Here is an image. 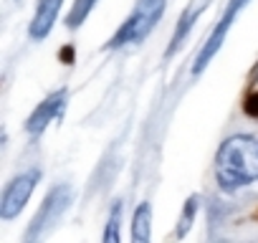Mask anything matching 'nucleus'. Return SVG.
Masks as SVG:
<instances>
[{
  "instance_id": "20e7f679",
  "label": "nucleus",
  "mask_w": 258,
  "mask_h": 243,
  "mask_svg": "<svg viewBox=\"0 0 258 243\" xmlns=\"http://www.w3.org/2000/svg\"><path fill=\"white\" fill-rule=\"evenodd\" d=\"M248 3V0H230V6H228V11H225V16H223V21L215 26V31L210 33V38H208V43L203 46V51L198 53V61H195V74H200L208 64H210V58L218 53V48H220V43H223V38H225V33H228V28H230V23H233V18L238 16V11L243 8Z\"/></svg>"
},
{
  "instance_id": "9b49d317",
  "label": "nucleus",
  "mask_w": 258,
  "mask_h": 243,
  "mask_svg": "<svg viewBox=\"0 0 258 243\" xmlns=\"http://www.w3.org/2000/svg\"><path fill=\"white\" fill-rule=\"evenodd\" d=\"M94 3H96V0H76L74 8H71V13H69V18H66V26H69L71 31H74V28H79V26L89 18V13H91Z\"/></svg>"
},
{
  "instance_id": "ddd939ff",
  "label": "nucleus",
  "mask_w": 258,
  "mask_h": 243,
  "mask_svg": "<svg viewBox=\"0 0 258 243\" xmlns=\"http://www.w3.org/2000/svg\"><path fill=\"white\" fill-rule=\"evenodd\" d=\"M243 109L248 116H258V94H248V99L243 101Z\"/></svg>"
},
{
  "instance_id": "9d476101",
  "label": "nucleus",
  "mask_w": 258,
  "mask_h": 243,
  "mask_svg": "<svg viewBox=\"0 0 258 243\" xmlns=\"http://www.w3.org/2000/svg\"><path fill=\"white\" fill-rule=\"evenodd\" d=\"M119 223H121V200H119V203L111 208V213H109V220H106V228H104V238H101V243H121Z\"/></svg>"
},
{
  "instance_id": "1a4fd4ad",
  "label": "nucleus",
  "mask_w": 258,
  "mask_h": 243,
  "mask_svg": "<svg viewBox=\"0 0 258 243\" xmlns=\"http://www.w3.org/2000/svg\"><path fill=\"white\" fill-rule=\"evenodd\" d=\"M195 213H198V198L190 195L187 203L182 205V213H180V220H177V230H175L177 238H185L187 235V230H190V225L195 220Z\"/></svg>"
},
{
  "instance_id": "39448f33",
  "label": "nucleus",
  "mask_w": 258,
  "mask_h": 243,
  "mask_svg": "<svg viewBox=\"0 0 258 243\" xmlns=\"http://www.w3.org/2000/svg\"><path fill=\"white\" fill-rule=\"evenodd\" d=\"M66 89H61V91H53L46 101H41L38 106H36V111L28 116V122H26V132L28 135H33V137H38L51 122L56 119V116H61L63 114V106H66Z\"/></svg>"
},
{
  "instance_id": "f257e3e1",
  "label": "nucleus",
  "mask_w": 258,
  "mask_h": 243,
  "mask_svg": "<svg viewBox=\"0 0 258 243\" xmlns=\"http://www.w3.org/2000/svg\"><path fill=\"white\" fill-rule=\"evenodd\" d=\"M215 177L220 190L233 193L253 180H258V140L238 135L223 142L215 160Z\"/></svg>"
},
{
  "instance_id": "f8f14e48",
  "label": "nucleus",
  "mask_w": 258,
  "mask_h": 243,
  "mask_svg": "<svg viewBox=\"0 0 258 243\" xmlns=\"http://www.w3.org/2000/svg\"><path fill=\"white\" fill-rule=\"evenodd\" d=\"M192 23H195V11H187V13L180 18V23H177V31H175V36H172V46H170V51H175V48L182 43V38L187 36V31L192 28Z\"/></svg>"
},
{
  "instance_id": "423d86ee",
  "label": "nucleus",
  "mask_w": 258,
  "mask_h": 243,
  "mask_svg": "<svg viewBox=\"0 0 258 243\" xmlns=\"http://www.w3.org/2000/svg\"><path fill=\"white\" fill-rule=\"evenodd\" d=\"M162 11H165V0H140L137 11L132 13V21H135V38L132 41H142L155 28Z\"/></svg>"
},
{
  "instance_id": "6e6552de",
  "label": "nucleus",
  "mask_w": 258,
  "mask_h": 243,
  "mask_svg": "<svg viewBox=\"0 0 258 243\" xmlns=\"http://www.w3.org/2000/svg\"><path fill=\"white\" fill-rule=\"evenodd\" d=\"M150 238H152V208H150V203H142L135 210L132 243H150Z\"/></svg>"
},
{
  "instance_id": "7ed1b4c3",
  "label": "nucleus",
  "mask_w": 258,
  "mask_h": 243,
  "mask_svg": "<svg viewBox=\"0 0 258 243\" xmlns=\"http://www.w3.org/2000/svg\"><path fill=\"white\" fill-rule=\"evenodd\" d=\"M41 180V172L38 170H28L18 177H13L6 190H3V198H0V218L3 220H13L28 203L31 193L36 190V183Z\"/></svg>"
},
{
  "instance_id": "f03ea898",
  "label": "nucleus",
  "mask_w": 258,
  "mask_h": 243,
  "mask_svg": "<svg viewBox=\"0 0 258 243\" xmlns=\"http://www.w3.org/2000/svg\"><path fill=\"white\" fill-rule=\"evenodd\" d=\"M71 200H74V190H71L69 185L53 188V190L46 195L41 210L33 215V220H31V225H28V230H26L23 243H43V240L56 230V225L61 223V218L66 215V210L71 208Z\"/></svg>"
},
{
  "instance_id": "0eeeda50",
  "label": "nucleus",
  "mask_w": 258,
  "mask_h": 243,
  "mask_svg": "<svg viewBox=\"0 0 258 243\" xmlns=\"http://www.w3.org/2000/svg\"><path fill=\"white\" fill-rule=\"evenodd\" d=\"M61 3L63 0H38L33 21H31V38L33 41H41V38H46L51 33V28L56 23V16L61 11Z\"/></svg>"
}]
</instances>
